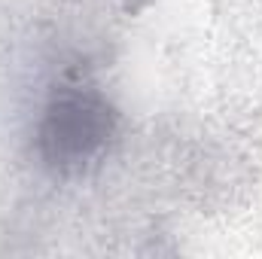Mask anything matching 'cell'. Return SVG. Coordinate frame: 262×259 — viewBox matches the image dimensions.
Returning <instances> with one entry per match:
<instances>
[{
	"mask_svg": "<svg viewBox=\"0 0 262 259\" xmlns=\"http://www.w3.org/2000/svg\"><path fill=\"white\" fill-rule=\"evenodd\" d=\"M116 110L95 89H61L37 125V156L55 174H79L107 153Z\"/></svg>",
	"mask_w": 262,
	"mask_h": 259,
	"instance_id": "1",
	"label": "cell"
}]
</instances>
